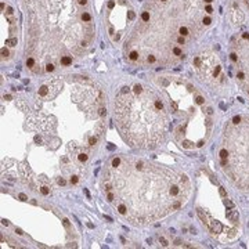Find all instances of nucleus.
<instances>
[{
    "label": "nucleus",
    "mask_w": 249,
    "mask_h": 249,
    "mask_svg": "<svg viewBox=\"0 0 249 249\" xmlns=\"http://www.w3.org/2000/svg\"><path fill=\"white\" fill-rule=\"evenodd\" d=\"M181 28L186 39H194L211 24L213 0H151Z\"/></svg>",
    "instance_id": "obj_6"
},
{
    "label": "nucleus",
    "mask_w": 249,
    "mask_h": 249,
    "mask_svg": "<svg viewBox=\"0 0 249 249\" xmlns=\"http://www.w3.org/2000/svg\"><path fill=\"white\" fill-rule=\"evenodd\" d=\"M220 162L232 184L249 193V115L234 116L224 126Z\"/></svg>",
    "instance_id": "obj_5"
},
{
    "label": "nucleus",
    "mask_w": 249,
    "mask_h": 249,
    "mask_svg": "<svg viewBox=\"0 0 249 249\" xmlns=\"http://www.w3.org/2000/svg\"><path fill=\"white\" fill-rule=\"evenodd\" d=\"M103 188L118 212L136 226L157 222L180 209L190 196L187 175L133 155H119L104 172Z\"/></svg>",
    "instance_id": "obj_1"
},
{
    "label": "nucleus",
    "mask_w": 249,
    "mask_h": 249,
    "mask_svg": "<svg viewBox=\"0 0 249 249\" xmlns=\"http://www.w3.org/2000/svg\"><path fill=\"white\" fill-rule=\"evenodd\" d=\"M71 183H73V184H76V183H78V178H76V176H73V178H71Z\"/></svg>",
    "instance_id": "obj_8"
},
{
    "label": "nucleus",
    "mask_w": 249,
    "mask_h": 249,
    "mask_svg": "<svg viewBox=\"0 0 249 249\" xmlns=\"http://www.w3.org/2000/svg\"><path fill=\"white\" fill-rule=\"evenodd\" d=\"M116 126L129 145L152 150L165 142L169 115L160 96L150 86L124 88L114 104Z\"/></svg>",
    "instance_id": "obj_3"
},
{
    "label": "nucleus",
    "mask_w": 249,
    "mask_h": 249,
    "mask_svg": "<svg viewBox=\"0 0 249 249\" xmlns=\"http://www.w3.org/2000/svg\"><path fill=\"white\" fill-rule=\"evenodd\" d=\"M242 1H244V3L247 4V7H248V9H249V0H242Z\"/></svg>",
    "instance_id": "obj_9"
},
{
    "label": "nucleus",
    "mask_w": 249,
    "mask_h": 249,
    "mask_svg": "<svg viewBox=\"0 0 249 249\" xmlns=\"http://www.w3.org/2000/svg\"><path fill=\"white\" fill-rule=\"evenodd\" d=\"M186 43L187 39L181 35L178 22L148 0L142 11L140 22L124 45V53L130 61L140 65L169 67L184 58Z\"/></svg>",
    "instance_id": "obj_4"
},
{
    "label": "nucleus",
    "mask_w": 249,
    "mask_h": 249,
    "mask_svg": "<svg viewBox=\"0 0 249 249\" xmlns=\"http://www.w3.org/2000/svg\"><path fill=\"white\" fill-rule=\"evenodd\" d=\"M230 58L235 68L237 82L249 96V32L242 34L232 42Z\"/></svg>",
    "instance_id": "obj_7"
},
{
    "label": "nucleus",
    "mask_w": 249,
    "mask_h": 249,
    "mask_svg": "<svg viewBox=\"0 0 249 249\" xmlns=\"http://www.w3.org/2000/svg\"><path fill=\"white\" fill-rule=\"evenodd\" d=\"M86 0H24L27 16V65L34 73L70 65L86 53L94 39V24Z\"/></svg>",
    "instance_id": "obj_2"
}]
</instances>
